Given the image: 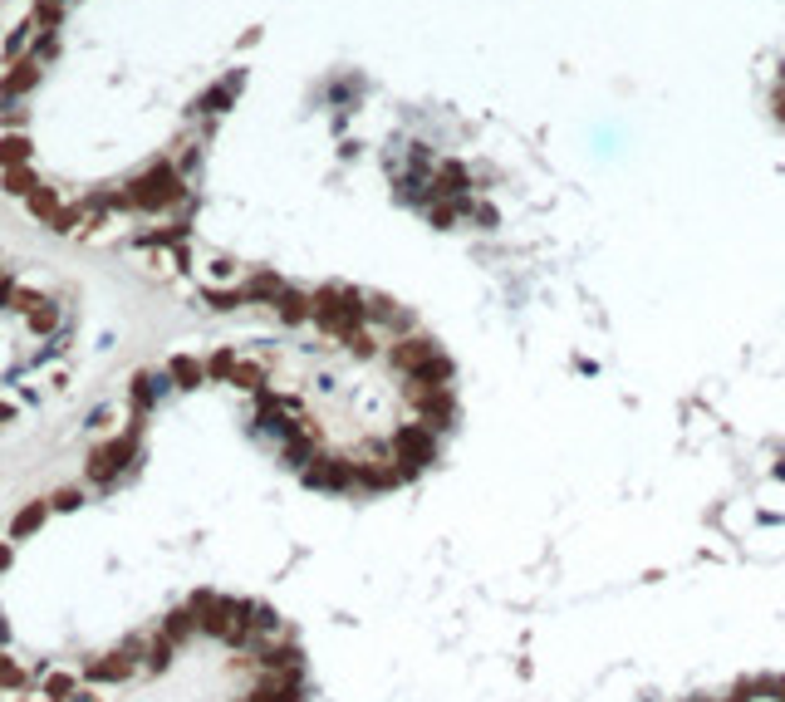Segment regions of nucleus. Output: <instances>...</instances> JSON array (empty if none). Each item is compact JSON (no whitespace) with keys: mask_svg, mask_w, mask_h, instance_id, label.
Here are the masks:
<instances>
[{"mask_svg":"<svg viewBox=\"0 0 785 702\" xmlns=\"http://www.w3.org/2000/svg\"><path fill=\"white\" fill-rule=\"evenodd\" d=\"M143 649H148V639H128V643H123V649H114V653H98V659L84 668V683H94V688H118V683H128V678L143 668Z\"/></svg>","mask_w":785,"mask_h":702,"instance_id":"1","label":"nucleus"},{"mask_svg":"<svg viewBox=\"0 0 785 702\" xmlns=\"http://www.w3.org/2000/svg\"><path fill=\"white\" fill-rule=\"evenodd\" d=\"M40 688L50 693V702H74V693L84 688V673H69V668H44Z\"/></svg>","mask_w":785,"mask_h":702,"instance_id":"2","label":"nucleus"},{"mask_svg":"<svg viewBox=\"0 0 785 702\" xmlns=\"http://www.w3.org/2000/svg\"><path fill=\"white\" fill-rule=\"evenodd\" d=\"M0 688H5V693H20V688H35V668H25L20 659H10V653L0 649Z\"/></svg>","mask_w":785,"mask_h":702,"instance_id":"3","label":"nucleus"},{"mask_svg":"<svg viewBox=\"0 0 785 702\" xmlns=\"http://www.w3.org/2000/svg\"><path fill=\"white\" fill-rule=\"evenodd\" d=\"M44 516H50V501H30V506L20 511L15 521H10V540H25V536H35V531L44 526Z\"/></svg>","mask_w":785,"mask_h":702,"instance_id":"4","label":"nucleus"},{"mask_svg":"<svg viewBox=\"0 0 785 702\" xmlns=\"http://www.w3.org/2000/svg\"><path fill=\"white\" fill-rule=\"evenodd\" d=\"M172 653H177V643H172V639H162V633H152L148 649H143V668H148V673H167Z\"/></svg>","mask_w":785,"mask_h":702,"instance_id":"5","label":"nucleus"},{"mask_svg":"<svg viewBox=\"0 0 785 702\" xmlns=\"http://www.w3.org/2000/svg\"><path fill=\"white\" fill-rule=\"evenodd\" d=\"M74 506H84V496H78L74 486H64V492L50 496V511H74Z\"/></svg>","mask_w":785,"mask_h":702,"instance_id":"6","label":"nucleus"},{"mask_svg":"<svg viewBox=\"0 0 785 702\" xmlns=\"http://www.w3.org/2000/svg\"><path fill=\"white\" fill-rule=\"evenodd\" d=\"M15 702H50V693H44V688H20Z\"/></svg>","mask_w":785,"mask_h":702,"instance_id":"7","label":"nucleus"},{"mask_svg":"<svg viewBox=\"0 0 785 702\" xmlns=\"http://www.w3.org/2000/svg\"><path fill=\"white\" fill-rule=\"evenodd\" d=\"M74 702H98V693H94V683H88V688H78V693H74Z\"/></svg>","mask_w":785,"mask_h":702,"instance_id":"8","label":"nucleus"},{"mask_svg":"<svg viewBox=\"0 0 785 702\" xmlns=\"http://www.w3.org/2000/svg\"><path fill=\"white\" fill-rule=\"evenodd\" d=\"M10 418H15V403H5V398H0V428H5Z\"/></svg>","mask_w":785,"mask_h":702,"instance_id":"9","label":"nucleus"},{"mask_svg":"<svg viewBox=\"0 0 785 702\" xmlns=\"http://www.w3.org/2000/svg\"><path fill=\"white\" fill-rule=\"evenodd\" d=\"M10 560H15V550H10V545H0V570H10Z\"/></svg>","mask_w":785,"mask_h":702,"instance_id":"10","label":"nucleus"},{"mask_svg":"<svg viewBox=\"0 0 785 702\" xmlns=\"http://www.w3.org/2000/svg\"><path fill=\"white\" fill-rule=\"evenodd\" d=\"M746 702H785V697H771V693H761V697H746Z\"/></svg>","mask_w":785,"mask_h":702,"instance_id":"11","label":"nucleus"},{"mask_svg":"<svg viewBox=\"0 0 785 702\" xmlns=\"http://www.w3.org/2000/svg\"><path fill=\"white\" fill-rule=\"evenodd\" d=\"M0 649H5V643H0Z\"/></svg>","mask_w":785,"mask_h":702,"instance_id":"12","label":"nucleus"}]
</instances>
